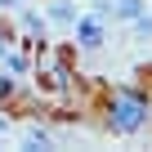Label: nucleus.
Wrapping results in <instances>:
<instances>
[{
	"mask_svg": "<svg viewBox=\"0 0 152 152\" xmlns=\"http://www.w3.org/2000/svg\"><path fill=\"white\" fill-rule=\"evenodd\" d=\"M49 14H54V23H72V9H67V5H54Z\"/></svg>",
	"mask_w": 152,
	"mask_h": 152,
	"instance_id": "5",
	"label": "nucleus"
},
{
	"mask_svg": "<svg viewBox=\"0 0 152 152\" xmlns=\"http://www.w3.org/2000/svg\"><path fill=\"white\" fill-rule=\"evenodd\" d=\"M27 143H31V148H45V143H49V134H45L40 125H31V130H27Z\"/></svg>",
	"mask_w": 152,
	"mask_h": 152,
	"instance_id": "4",
	"label": "nucleus"
},
{
	"mask_svg": "<svg viewBox=\"0 0 152 152\" xmlns=\"http://www.w3.org/2000/svg\"><path fill=\"white\" fill-rule=\"evenodd\" d=\"M81 45H99V23H94V18L81 23Z\"/></svg>",
	"mask_w": 152,
	"mask_h": 152,
	"instance_id": "2",
	"label": "nucleus"
},
{
	"mask_svg": "<svg viewBox=\"0 0 152 152\" xmlns=\"http://www.w3.org/2000/svg\"><path fill=\"white\" fill-rule=\"evenodd\" d=\"M9 90H14V81H9V76H0V99H5Z\"/></svg>",
	"mask_w": 152,
	"mask_h": 152,
	"instance_id": "6",
	"label": "nucleus"
},
{
	"mask_svg": "<svg viewBox=\"0 0 152 152\" xmlns=\"http://www.w3.org/2000/svg\"><path fill=\"white\" fill-rule=\"evenodd\" d=\"M139 121H143V103L139 99H121L116 103V125L121 130H139Z\"/></svg>",
	"mask_w": 152,
	"mask_h": 152,
	"instance_id": "1",
	"label": "nucleus"
},
{
	"mask_svg": "<svg viewBox=\"0 0 152 152\" xmlns=\"http://www.w3.org/2000/svg\"><path fill=\"white\" fill-rule=\"evenodd\" d=\"M116 14H121V18H143L139 0H116Z\"/></svg>",
	"mask_w": 152,
	"mask_h": 152,
	"instance_id": "3",
	"label": "nucleus"
}]
</instances>
